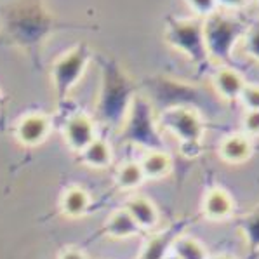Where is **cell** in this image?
I'll use <instances>...</instances> for the list:
<instances>
[{
	"mask_svg": "<svg viewBox=\"0 0 259 259\" xmlns=\"http://www.w3.org/2000/svg\"><path fill=\"white\" fill-rule=\"evenodd\" d=\"M4 99H6V98H4V93H2V89H0V106L4 105Z\"/></svg>",
	"mask_w": 259,
	"mask_h": 259,
	"instance_id": "f1b7e54d",
	"label": "cell"
},
{
	"mask_svg": "<svg viewBox=\"0 0 259 259\" xmlns=\"http://www.w3.org/2000/svg\"><path fill=\"white\" fill-rule=\"evenodd\" d=\"M202 216L209 221H226L233 216L235 202L233 197L226 190L214 186V188L207 190L202 197Z\"/></svg>",
	"mask_w": 259,
	"mask_h": 259,
	"instance_id": "8fae6325",
	"label": "cell"
},
{
	"mask_svg": "<svg viewBox=\"0 0 259 259\" xmlns=\"http://www.w3.org/2000/svg\"><path fill=\"white\" fill-rule=\"evenodd\" d=\"M120 136L125 143L141 146L143 150H165L162 131L157 122L153 103L139 94L133 99L125 120L120 125Z\"/></svg>",
	"mask_w": 259,
	"mask_h": 259,
	"instance_id": "8992f818",
	"label": "cell"
},
{
	"mask_svg": "<svg viewBox=\"0 0 259 259\" xmlns=\"http://www.w3.org/2000/svg\"><path fill=\"white\" fill-rule=\"evenodd\" d=\"M63 138L71 151L80 153L98 138V127H96L94 118L83 111L70 115L63 123Z\"/></svg>",
	"mask_w": 259,
	"mask_h": 259,
	"instance_id": "9c48e42d",
	"label": "cell"
},
{
	"mask_svg": "<svg viewBox=\"0 0 259 259\" xmlns=\"http://www.w3.org/2000/svg\"><path fill=\"white\" fill-rule=\"evenodd\" d=\"M218 9L223 13H240V11L247 9L252 4V0H216Z\"/></svg>",
	"mask_w": 259,
	"mask_h": 259,
	"instance_id": "484cf974",
	"label": "cell"
},
{
	"mask_svg": "<svg viewBox=\"0 0 259 259\" xmlns=\"http://www.w3.org/2000/svg\"><path fill=\"white\" fill-rule=\"evenodd\" d=\"M165 259H178V257H176V256H174V254H172V252H170V254H169V256H167Z\"/></svg>",
	"mask_w": 259,
	"mask_h": 259,
	"instance_id": "f546056e",
	"label": "cell"
},
{
	"mask_svg": "<svg viewBox=\"0 0 259 259\" xmlns=\"http://www.w3.org/2000/svg\"><path fill=\"white\" fill-rule=\"evenodd\" d=\"M101 66V87H99L96 111L98 117L108 125H120L125 120L133 99L138 96L136 83L127 71L111 58H99Z\"/></svg>",
	"mask_w": 259,
	"mask_h": 259,
	"instance_id": "7a4b0ae2",
	"label": "cell"
},
{
	"mask_svg": "<svg viewBox=\"0 0 259 259\" xmlns=\"http://www.w3.org/2000/svg\"><path fill=\"white\" fill-rule=\"evenodd\" d=\"M249 25L250 21L223 11H218L204 19L205 47L212 65H230L235 49L240 47Z\"/></svg>",
	"mask_w": 259,
	"mask_h": 259,
	"instance_id": "3957f363",
	"label": "cell"
},
{
	"mask_svg": "<svg viewBox=\"0 0 259 259\" xmlns=\"http://www.w3.org/2000/svg\"><path fill=\"white\" fill-rule=\"evenodd\" d=\"M105 233L115 240H125V238L138 237L141 233V228L134 223V219L129 216L123 207L113 210L105 221Z\"/></svg>",
	"mask_w": 259,
	"mask_h": 259,
	"instance_id": "2e32d148",
	"label": "cell"
},
{
	"mask_svg": "<svg viewBox=\"0 0 259 259\" xmlns=\"http://www.w3.org/2000/svg\"><path fill=\"white\" fill-rule=\"evenodd\" d=\"M238 230L245 238V244L250 252H259V207L240 219Z\"/></svg>",
	"mask_w": 259,
	"mask_h": 259,
	"instance_id": "44dd1931",
	"label": "cell"
},
{
	"mask_svg": "<svg viewBox=\"0 0 259 259\" xmlns=\"http://www.w3.org/2000/svg\"><path fill=\"white\" fill-rule=\"evenodd\" d=\"M185 2L190 7L191 14L200 19L209 18V16H212L214 13L219 11L216 0H185Z\"/></svg>",
	"mask_w": 259,
	"mask_h": 259,
	"instance_id": "cb8c5ba5",
	"label": "cell"
},
{
	"mask_svg": "<svg viewBox=\"0 0 259 259\" xmlns=\"http://www.w3.org/2000/svg\"><path fill=\"white\" fill-rule=\"evenodd\" d=\"M164 40L169 47L183 54L198 70H205L212 65L207 54L204 38V19L195 18H178L167 16L164 28Z\"/></svg>",
	"mask_w": 259,
	"mask_h": 259,
	"instance_id": "5b68a950",
	"label": "cell"
},
{
	"mask_svg": "<svg viewBox=\"0 0 259 259\" xmlns=\"http://www.w3.org/2000/svg\"><path fill=\"white\" fill-rule=\"evenodd\" d=\"M183 232L178 228H169L160 233H155L145 242L141 252L138 254L136 259H165L170 254L172 249V242L176 240L178 235Z\"/></svg>",
	"mask_w": 259,
	"mask_h": 259,
	"instance_id": "e0dca14e",
	"label": "cell"
},
{
	"mask_svg": "<svg viewBox=\"0 0 259 259\" xmlns=\"http://www.w3.org/2000/svg\"><path fill=\"white\" fill-rule=\"evenodd\" d=\"M91 195L85 188L78 185H71L63 190L61 198H59V209L70 219L83 218L91 209Z\"/></svg>",
	"mask_w": 259,
	"mask_h": 259,
	"instance_id": "9a60e30c",
	"label": "cell"
},
{
	"mask_svg": "<svg viewBox=\"0 0 259 259\" xmlns=\"http://www.w3.org/2000/svg\"><path fill=\"white\" fill-rule=\"evenodd\" d=\"M138 162H139V165H141L145 179H151V181L167 178L174 169L172 157H170L165 150L143 151L141 158H139Z\"/></svg>",
	"mask_w": 259,
	"mask_h": 259,
	"instance_id": "5bb4252c",
	"label": "cell"
},
{
	"mask_svg": "<svg viewBox=\"0 0 259 259\" xmlns=\"http://www.w3.org/2000/svg\"><path fill=\"white\" fill-rule=\"evenodd\" d=\"M91 59H93L91 47L85 42H78L77 46L63 53L53 63L51 80H53L56 98L61 105L68 99L73 87L82 80Z\"/></svg>",
	"mask_w": 259,
	"mask_h": 259,
	"instance_id": "52a82bcc",
	"label": "cell"
},
{
	"mask_svg": "<svg viewBox=\"0 0 259 259\" xmlns=\"http://www.w3.org/2000/svg\"><path fill=\"white\" fill-rule=\"evenodd\" d=\"M58 259H87L85 252H82L80 249L77 247H66L59 252V257Z\"/></svg>",
	"mask_w": 259,
	"mask_h": 259,
	"instance_id": "4316f807",
	"label": "cell"
},
{
	"mask_svg": "<svg viewBox=\"0 0 259 259\" xmlns=\"http://www.w3.org/2000/svg\"><path fill=\"white\" fill-rule=\"evenodd\" d=\"M252 139L242 133H232L225 136L218 145V155L223 162L232 165H240L252 157Z\"/></svg>",
	"mask_w": 259,
	"mask_h": 259,
	"instance_id": "4fadbf2b",
	"label": "cell"
},
{
	"mask_svg": "<svg viewBox=\"0 0 259 259\" xmlns=\"http://www.w3.org/2000/svg\"><path fill=\"white\" fill-rule=\"evenodd\" d=\"M123 209L129 212L134 223L141 228V232H151L160 223V212L153 200L145 195H133L123 202Z\"/></svg>",
	"mask_w": 259,
	"mask_h": 259,
	"instance_id": "7c38bea8",
	"label": "cell"
},
{
	"mask_svg": "<svg viewBox=\"0 0 259 259\" xmlns=\"http://www.w3.org/2000/svg\"><path fill=\"white\" fill-rule=\"evenodd\" d=\"M210 259H237V257L230 256V254H218V256H212Z\"/></svg>",
	"mask_w": 259,
	"mask_h": 259,
	"instance_id": "83f0119b",
	"label": "cell"
},
{
	"mask_svg": "<svg viewBox=\"0 0 259 259\" xmlns=\"http://www.w3.org/2000/svg\"><path fill=\"white\" fill-rule=\"evenodd\" d=\"M170 252L178 259H210L209 250H207L204 242L186 233L178 235L176 240L172 242Z\"/></svg>",
	"mask_w": 259,
	"mask_h": 259,
	"instance_id": "d6986e66",
	"label": "cell"
},
{
	"mask_svg": "<svg viewBox=\"0 0 259 259\" xmlns=\"http://www.w3.org/2000/svg\"><path fill=\"white\" fill-rule=\"evenodd\" d=\"M242 134L247 138H259V111H244L240 120Z\"/></svg>",
	"mask_w": 259,
	"mask_h": 259,
	"instance_id": "d4e9b609",
	"label": "cell"
},
{
	"mask_svg": "<svg viewBox=\"0 0 259 259\" xmlns=\"http://www.w3.org/2000/svg\"><path fill=\"white\" fill-rule=\"evenodd\" d=\"M256 2H257V6H259V0H256Z\"/></svg>",
	"mask_w": 259,
	"mask_h": 259,
	"instance_id": "4dcf8cb0",
	"label": "cell"
},
{
	"mask_svg": "<svg viewBox=\"0 0 259 259\" xmlns=\"http://www.w3.org/2000/svg\"><path fill=\"white\" fill-rule=\"evenodd\" d=\"M240 49L247 58L259 65V19L250 21L244 38H242Z\"/></svg>",
	"mask_w": 259,
	"mask_h": 259,
	"instance_id": "7402d4cb",
	"label": "cell"
},
{
	"mask_svg": "<svg viewBox=\"0 0 259 259\" xmlns=\"http://www.w3.org/2000/svg\"><path fill=\"white\" fill-rule=\"evenodd\" d=\"M78 155H80L82 164L85 167H91V169H108L113 164V148L105 138L99 136Z\"/></svg>",
	"mask_w": 259,
	"mask_h": 259,
	"instance_id": "ac0fdd59",
	"label": "cell"
},
{
	"mask_svg": "<svg viewBox=\"0 0 259 259\" xmlns=\"http://www.w3.org/2000/svg\"><path fill=\"white\" fill-rule=\"evenodd\" d=\"M51 129H53V120L49 115L40 113V111H31V113L23 115L16 122L14 138L18 139L19 145L26 146V148H35L49 138Z\"/></svg>",
	"mask_w": 259,
	"mask_h": 259,
	"instance_id": "ba28073f",
	"label": "cell"
},
{
	"mask_svg": "<svg viewBox=\"0 0 259 259\" xmlns=\"http://www.w3.org/2000/svg\"><path fill=\"white\" fill-rule=\"evenodd\" d=\"M238 103L244 106L245 111H259V83L247 82Z\"/></svg>",
	"mask_w": 259,
	"mask_h": 259,
	"instance_id": "603a6c76",
	"label": "cell"
},
{
	"mask_svg": "<svg viewBox=\"0 0 259 259\" xmlns=\"http://www.w3.org/2000/svg\"><path fill=\"white\" fill-rule=\"evenodd\" d=\"M0 21L9 42L35 53L56 31L68 28H87L63 21L51 13L46 0H7L0 2Z\"/></svg>",
	"mask_w": 259,
	"mask_h": 259,
	"instance_id": "6da1fadb",
	"label": "cell"
},
{
	"mask_svg": "<svg viewBox=\"0 0 259 259\" xmlns=\"http://www.w3.org/2000/svg\"><path fill=\"white\" fill-rule=\"evenodd\" d=\"M210 83H212V89L219 99H223L226 103H235L240 98L247 80L237 68H233L232 65H225L218 66L212 71Z\"/></svg>",
	"mask_w": 259,
	"mask_h": 259,
	"instance_id": "30bf717a",
	"label": "cell"
},
{
	"mask_svg": "<svg viewBox=\"0 0 259 259\" xmlns=\"http://www.w3.org/2000/svg\"><path fill=\"white\" fill-rule=\"evenodd\" d=\"M145 174L138 160H127L115 170V185L123 191H134L145 183Z\"/></svg>",
	"mask_w": 259,
	"mask_h": 259,
	"instance_id": "ffe728a7",
	"label": "cell"
},
{
	"mask_svg": "<svg viewBox=\"0 0 259 259\" xmlns=\"http://www.w3.org/2000/svg\"><path fill=\"white\" fill-rule=\"evenodd\" d=\"M160 131L174 136L179 143L183 157L195 158L202 153L205 136V120L198 108L193 106H170L157 113Z\"/></svg>",
	"mask_w": 259,
	"mask_h": 259,
	"instance_id": "277c9868",
	"label": "cell"
}]
</instances>
